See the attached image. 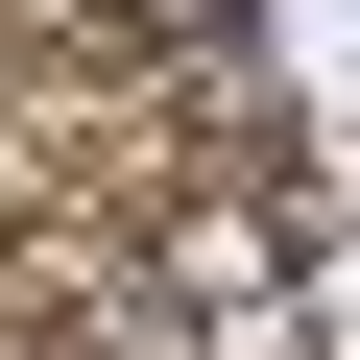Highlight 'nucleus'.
Returning a JSON list of instances; mask_svg holds the SVG:
<instances>
[{
    "instance_id": "nucleus-1",
    "label": "nucleus",
    "mask_w": 360,
    "mask_h": 360,
    "mask_svg": "<svg viewBox=\"0 0 360 360\" xmlns=\"http://www.w3.org/2000/svg\"><path fill=\"white\" fill-rule=\"evenodd\" d=\"M25 96H49V25H25V0H0V120H25Z\"/></svg>"
}]
</instances>
